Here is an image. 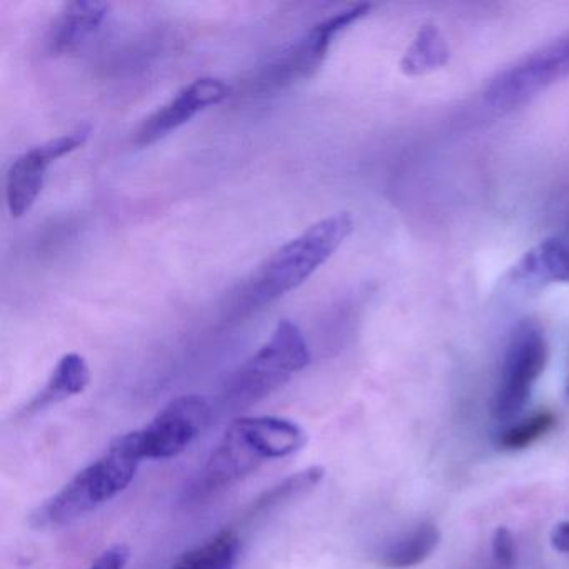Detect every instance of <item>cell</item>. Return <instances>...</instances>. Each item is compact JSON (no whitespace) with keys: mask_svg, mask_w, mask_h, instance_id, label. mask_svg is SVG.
Wrapping results in <instances>:
<instances>
[{"mask_svg":"<svg viewBox=\"0 0 569 569\" xmlns=\"http://www.w3.org/2000/svg\"><path fill=\"white\" fill-rule=\"evenodd\" d=\"M352 229L355 221L349 212H338L309 226L236 286L226 299V315L249 318L305 284L336 254Z\"/></svg>","mask_w":569,"mask_h":569,"instance_id":"6da1fadb","label":"cell"},{"mask_svg":"<svg viewBox=\"0 0 569 569\" xmlns=\"http://www.w3.org/2000/svg\"><path fill=\"white\" fill-rule=\"evenodd\" d=\"M308 442L298 422L276 416L236 419L184 489V502H202L254 472L271 459L295 455Z\"/></svg>","mask_w":569,"mask_h":569,"instance_id":"7a4b0ae2","label":"cell"},{"mask_svg":"<svg viewBox=\"0 0 569 569\" xmlns=\"http://www.w3.org/2000/svg\"><path fill=\"white\" fill-rule=\"evenodd\" d=\"M141 462L136 432L119 436L104 455L86 466L68 485L62 486L32 512V528L42 531L64 528L96 511L134 481Z\"/></svg>","mask_w":569,"mask_h":569,"instance_id":"3957f363","label":"cell"},{"mask_svg":"<svg viewBox=\"0 0 569 569\" xmlns=\"http://www.w3.org/2000/svg\"><path fill=\"white\" fill-rule=\"evenodd\" d=\"M309 362L311 351L301 329L281 319L269 341L232 372L222 389V405L232 411L251 408L288 385Z\"/></svg>","mask_w":569,"mask_h":569,"instance_id":"277c9868","label":"cell"},{"mask_svg":"<svg viewBox=\"0 0 569 569\" xmlns=\"http://www.w3.org/2000/svg\"><path fill=\"white\" fill-rule=\"evenodd\" d=\"M566 78H569V32L499 72L486 88L485 102L491 111L506 114Z\"/></svg>","mask_w":569,"mask_h":569,"instance_id":"5b68a950","label":"cell"},{"mask_svg":"<svg viewBox=\"0 0 569 569\" xmlns=\"http://www.w3.org/2000/svg\"><path fill=\"white\" fill-rule=\"evenodd\" d=\"M548 352L545 332L536 322L525 321L515 329L496 391L495 416L499 421H509L525 409L536 381L545 371Z\"/></svg>","mask_w":569,"mask_h":569,"instance_id":"8992f818","label":"cell"},{"mask_svg":"<svg viewBox=\"0 0 569 569\" xmlns=\"http://www.w3.org/2000/svg\"><path fill=\"white\" fill-rule=\"evenodd\" d=\"M371 8V4L351 6L312 26L302 38L272 59L271 64L262 71V86L284 88L315 76L325 62L335 39L366 18Z\"/></svg>","mask_w":569,"mask_h":569,"instance_id":"52a82bcc","label":"cell"},{"mask_svg":"<svg viewBox=\"0 0 569 569\" xmlns=\"http://www.w3.org/2000/svg\"><path fill=\"white\" fill-rule=\"evenodd\" d=\"M211 419L212 405L204 396L172 399L148 426L134 431L141 458H176L204 432Z\"/></svg>","mask_w":569,"mask_h":569,"instance_id":"ba28073f","label":"cell"},{"mask_svg":"<svg viewBox=\"0 0 569 569\" xmlns=\"http://www.w3.org/2000/svg\"><path fill=\"white\" fill-rule=\"evenodd\" d=\"M91 126H79L68 134L28 149L12 162L6 179V201L12 218H22L31 211L44 189L48 169L59 159L81 149L91 138Z\"/></svg>","mask_w":569,"mask_h":569,"instance_id":"9c48e42d","label":"cell"},{"mask_svg":"<svg viewBox=\"0 0 569 569\" xmlns=\"http://www.w3.org/2000/svg\"><path fill=\"white\" fill-rule=\"evenodd\" d=\"M232 94L228 82L218 78H199L181 89L168 104L152 112L136 131V144L151 146L188 124L199 112L221 104Z\"/></svg>","mask_w":569,"mask_h":569,"instance_id":"30bf717a","label":"cell"},{"mask_svg":"<svg viewBox=\"0 0 569 569\" xmlns=\"http://www.w3.org/2000/svg\"><path fill=\"white\" fill-rule=\"evenodd\" d=\"M111 6L92 0H78L62 6L46 38V48L54 58L81 51L104 24Z\"/></svg>","mask_w":569,"mask_h":569,"instance_id":"8fae6325","label":"cell"},{"mask_svg":"<svg viewBox=\"0 0 569 569\" xmlns=\"http://www.w3.org/2000/svg\"><path fill=\"white\" fill-rule=\"evenodd\" d=\"M511 281L526 289L569 282V231L529 249L518 264L512 266Z\"/></svg>","mask_w":569,"mask_h":569,"instance_id":"7c38bea8","label":"cell"},{"mask_svg":"<svg viewBox=\"0 0 569 569\" xmlns=\"http://www.w3.org/2000/svg\"><path fill=\"white\" fill-rule=\"evenodd\" d=\"M89 382H91V369H89L84 356L69 352L59 359L44 388L19 411V416L26 418V416L38 415V412L59 405L72 396L81 395L88 388Z\"/></svg>","mask_w":569,"mask_h":569,"instance_id":"4fadbf2b","label":"cell"},{"mask_svg":"<svg viewBox=\"0 0 569 569\" xmlns=\"http://www.w3.org/2000/svg\"><path fill=\"white\" fill-rule=\"evenodd\" d=\"M439 535L435 525H421L408 535L386 546L379 555V562L386 568L406 569L419 565L438 548Z\"/></svg>","mask_w":569,"mask_h":569,"instance_id":"5bb4252c","label":"cell"},{"mask_svg":"<svg viewBox=\"0 0 569 569\" xmlns=\"http://www.w3.org/2000/svg\"><path fill=\"white\" fill-rule=\"evenodd\" d=\"M241 548L236 532L222 531L186 552L169 569H232L238 565Z\"/></svg>","mask_w":569,"mask_h":569,"instance_id":"9a60e30c","label":"cell"},{"mask_svg":"<svg viewBox=\"0 0 569 569\" xmlns=\"http://www.w3.org/2000/svg\"><path fill=\"white\" fill-rule=\"evenodd\" d=\"M449 48L436 26H425L406 51L401 69L408 76H422L446 66Z\"/></svg>","mask_w":569,"mask_h":569,"instance_id":"2e32d148","label":"cell"},{"mask_svg":"<svg viewBox=\"0 0 569 569\" xmlns=\"http://www.w3.org/2000/svg\"><path fill=\"white\" fill-rule=\"evenodd\" d=\"M322 478H325V469L319 468V466H312V468L289 476L288 479L266 491L261 498L256 499L251 511H249V518L251 516L264 515L266 511L276 508L281 502L288 501L292 496L301 495V492L315 488Z\"/></svg>","mask_w":569,"mask_h":569,"instance_id":"e0dca14e","label":"cell"},{"mask_svg":"<svg viewBox=\"0 0 569 569\" xmlns=\"http://www.w3.org/2000/svg\"><path fill=\"white\" fill-rule=\"evenodd\" d=\"M556 418L551 411H538L522 421L516 422L499 436V448L506 451H521L535 445L546 432L551 431Z\"/></svg>","mask_w":569,"mask_h":569,"instance_id":"ac0fdd59","label":"cell"},{"mask_svg":"<svg viewBox=\"0 0 569 569\" xmlns=\"http://www.w3.org/2000/svg\"><path fill=\"white\" fill-rule=\"evenodd\" d=\"M492 555H495L496 562L505 568H511L516 561V542L512 538L511 531L505 526L496 529L492 536Z\"/></svg>","mask_w":569,"mask_h":569,"instance_id":"d6986e66","label":"cell"},{"mask_svg":"<svg viewBox=\"0 0 569 569\" xmlns=\"http://www.w3.org/2000/svg\"><path fill=\"white\" fill-rule=\"evenodd\" d=\"M131 558V549L126 545H114L106 549L88 569H124Z\"/></svg>","mask_w":569,"mask_h":569,"instance_id":"ffe728a7","label":"cell"},{"mask_svg":"<svg viewBox=\"0 0 569 569\" xmlns=\"http://www.w3.org/2000/svg\"><path fill=\"white\" fill-rule=\"evenodd\" d=\"M551 545L556 551L569 555V521L559 522L551 532Z\"/></svg>","mask_w":569,"mask_h":569,"instance_id":"44dd1931","label":"cell"},{"mask_svg":"<svg viewBox=\"0 0 569 569\" xmlns=\"http://www.w3.org/2000/svg\"><path fill=\"white\" fill-rule=\"evenodd\" d=\"M568 392H569V385H568Z\"/></svg>","mask_w":569,"mask_h":569,"instance_id":"7402d4cb","label":"cell"}]
</instances>
